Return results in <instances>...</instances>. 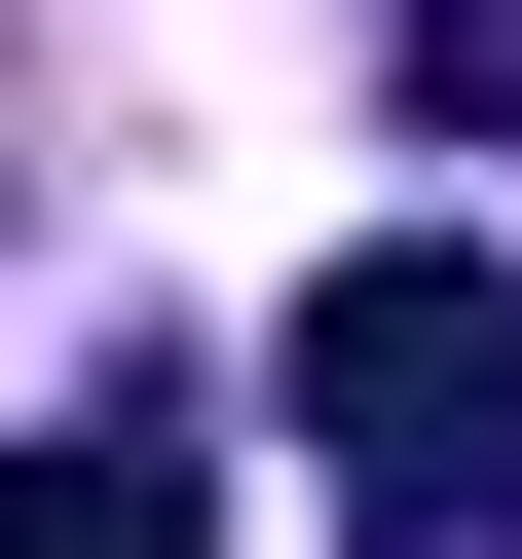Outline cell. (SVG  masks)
Listing matches in <instances>:
<instances>
[{
  "label": "cell",
  "instance_id": "3",
  "mask_svg": "<svg viewBox=\"0 0 522 559\" xmlns=\"http://www.w3.org/2000/svg\"><path fill=\"white\" fill-rule=\"evenodd\" d=\"M411 112H448V150H522V0H411Z\"/></svg>",
  "mask_w": 522,
  "mask_h": 559
},
{
  "label": "cell",
  "instance_id": "2",
  "mask_svg": "<svg viewBox=\"0 0 522 559\" xmlns=\"http://www.w3.org/2000/svg\"><path fill=\"white\" fill-rule=\"evenodd\" d=\"M0 559H224V448L187 411H38L0 448Z\"/></svg>",
  "mask_w": 522,
  "mask_h": 559
},
{
  "label": "cell",
  "instance_id": "1",
  "mask_svg": "<svg viewBox=\"0 0 522 559\" xmlns=\"http://www.w3.org/2000/svg\"><path fill=\"white\" fill-rule=\"evenodd\" d=\"M485 411H522V299H485V261H411V224H373V261H299V448H336V485H411V522H448V485H485Z\"/></svg>",
  "mask_w": 522,
  "mask_h": 559
}]
</instances>
